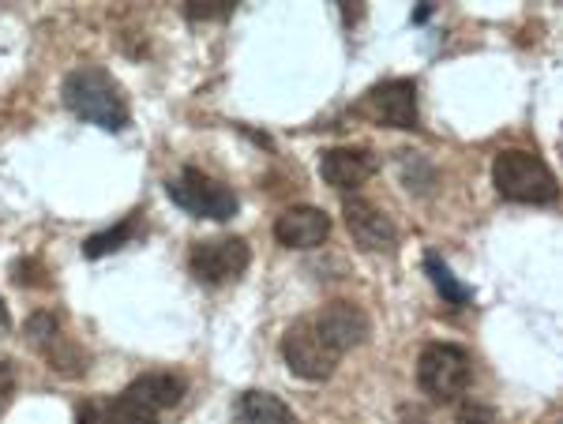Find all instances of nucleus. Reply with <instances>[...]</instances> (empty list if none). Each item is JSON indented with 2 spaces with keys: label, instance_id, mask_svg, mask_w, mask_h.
<instances>
[{
  "label": "nucleus",
  "instance_id": "21",
  "mask_svg": "<svg viewBox=\"0 0 563 424\" xmlns=\"http://www.w3.org/2000/svg\"><path fill=\"white\" fill-rule=\"evenodd\" d=\"M34 270H38L34 259H20V264H12V278L20 286H34V282H38V278H34Z\"/></svg>",
  "mask_w": 563,
  "mask_h": 424
},
{
  "label": "nucleus",
  "instance_id": "22",
  "mask_svg": "<svg viewBox=\"0 0 563 424\" xmlns=\"http://www.w3.org/2000/svg\"><path fill=\"white\" fill-rule=\"evenodd\" d=\"M12 399V368H8V360L0 365V410H4V402Z\"/></svg>",
  "mask_w": 563,
  "mask_h": 424
},
{
  "label": "nucleus",
  "instance_id": "10",
  "mask_svg": "<svg viewBox=\"0 0 563 424\" xmlns=\"http://www.w3.org/2000/svg\"><path fill=\"white\" fill-rule=\"evenodd\" d=\"M312 320L320 323V331H323L327 338H331V346L339 349V354H350V349L365 346L368 335H372L368 315L361 312L357 304H350V301L323 304L320 312H312Z\"/></svg>",
  "mask_w": 563,
  "mask_h": 424
},
{
  "label": "nucleus",
  "instance_id": "23",
  "mask_svg": "<svg viewBox=\"0 0 563 424\" xmlns=\"http://www.w3.org/2000/svg\"><path fill=\"white\" fill-rule=\"evenodd\" d=\"M8 327H12V315H8V304L0 301V335H4Z\"/></svg>",
  "mask_w": 563,
  "mask_h": 424
},
{
  "label": "nucleus",
  "instance_id": "3",
  "mask_svg": "<svg viewBox=\"0 0 563 424\" xmlns=\"http://www.w3.org/2000/svg\"><path fill=\"white\" fill-rule=\"evenodd\" d=\"M282 357H286L289 372L308 383L331 380L342 360V354L331 346V338L323 335L312 315H301L297 323H289V331L282 335Z\"/></svg>",
  "mask_w": 563,
  "mask_h": 424
},
{
  "label": "nucleus",
  "instance_id": "1",
  "mask_svg": "<svg viewBox=\"0 0 563 424\" xmlns=\"http://www.w3.org/2000/svg\"><path fill=\"white\" fill-rule=\"evenodd\" d=\"M60 98H65L71 116H79V121L95 124L102 132H124L132 121L124 87L98 65L71 68L65 83H60Z\"/></svg>",
  "mask_w": 563,
  "mask_h": 424
},
{
  "label": "nucleus",
  "instance_id": "16",
  "mask_svg": "<svg viewBox=\"0 0 563 424\" xmlns=\"http://www.w3.org/2000/svg\"><path fill=\"white\" fill-rule=\"evenodd\" d=\"M23 331H26V342H31V346L38 349L42 357L49 354V349L57 346L60 338H65V335H60L57 315H49V312H34L31 320H26V327H23Z\"/></svg>",
  "mask_w": 563,
  "mask_h": 424
},
{
  "label": "nucleus",
  "instance_id": "15",
  "mask_svg": "<svg viewBox=\"0 0 563 424\" xmlns=\"http://www.w3.org/2000/svg\"><path fill=\"white\" fill-rule=\"evenodd\" d=\"M424 275H429V282L435 286V293H440L443 301L451 304V309H466V304L474 301V290H470V286L462 282V278L448 264H443L435 252H424Z\"/></svg>",
  "mask_w": 563,
  "mask_h": 424
},
{
  "label": "nucleus",
  "instance_id": "19",
  "mask_svg": "<svg viewBox=\"0 0 563 424\" xmlns=\"http://www.w3.org/2000/svg\"><path fill=\"white\" fill-rule=\"evenodd\" d=\"M185 12L188 20H222V15H233V4L230 0H199V4H188Z\"/></svg>",
  "mask_w": 563,
  "mask_h": 424
},
{
  "label": "nucleus",
  "instance_id": "11",
  "mask_svg": "<svg viewBox=\"0 0 563 424\" xmlns=\"http://www.w3.org/2000/svg\"><path fill=\"white\" fill-rule=\"evenodd\" d=\"M376 169H379V161L365 147H331L320 155V177L331 188H342V192L361 188Z\"/></svg>",
  "mask_w": 563,
  "mask_h": 424
},
{
  "label": "nucleus",
  "instance_id": "12",
  "mask_svg": "<svg viewBox=\"0 0 563 424\" xmlns=\"http://www.w3.org/2000/svg\"><path fill=\"white\" fill-rule=\"evenodd\" d=\"M185 380L174 372H147V376H140V380H132L129 383V399L132 402H140V405H147L151 413H162V410H169V405H177L180 399H185Z\"/></svg>",
  "mask_w": 563,
  "mask_h": 424
},
{
  "label": "nucleus",
  "instance_id": "14",
  "mask_svg": "<svg viewBox=\"0 0 563 424\" xmlns=\"http://www.w3.org/2000/svg\"><path fill=\"white\" fill-rule=\"evenodd\" d=\"M233 424H297L294 410L267 391H244L233 405Z\"/></svg>",
  "mask_w": 563,
  "mask_h": 424
},
{
  "label": "nucleus",
  "instance_id": "8",
  "mask_svg": "<svg viewBox=\"0 0 563 424\" xmlns=\"http://www.w3.org/2000/svg\"><path fill=\"white\" fill-rule=\"evenodd\" d=\"M365 110L384 129H417V83L413 79H387L372 87Z\"/></svg>",
  "mask_w": 563,
  "mask_h": 424
},
{
  "label": "nucleus",
  "instance_id": "5",
  "mask_svg": "<svg viewBox=\"0 0 563 424\" xmlns=\"http://www.w3.org/2000/svg\"><path fill=\"white\" fill-rule=\"evenodd\" d=\"M470 376H474L470 354L462 346H451V342H432L417 357V383L429 394V402H455L459 394H466Z\"/></svg>",
  "mask_w": 563,
  "mask_h": 424
},
{
  "label": "nucleus",
  "instance_id": "17",
  "mask_svg": "<svg viewBox=\"0 0 563 424\" xmlns=\"http://www.w3.org/2000/svg\"><path fill=\"white\" fill-rule=\"evenodd\" d=\"M132 233H135V225L132 222H117L113 230H102V233H95V237H87V259H102L109 256V252H117V248H124L132 241Z\"/></svg>",
  "mask_w": 563,
  "mask_h": 424
},
{
  "label": "nucleus",
  "instance_id": "2",
  "mask_svg": "<svg viewBox=\"0 0 563 424\" xmlns=\"http://www.w3.org/2000/svg\"><path fill=\"white\" fill-rule=\"evenodd\" d=\"M493 185L511 203H552L560 196V180L530 150H504L493 161Z\"/></svg>",
  "mask_w": 563,
  "mask_h": 424
},
{
  "label": "nucleus",
  "instance_id": "18",
  "mask_svg": "<svg viewBox=\"0 0 563 424\" xmlns=\"http://www.w3.org/2000/svg\"><path fill=\"white\" fill-rule=\"evenodd\" d=\"M45 360H49L60 376H84L87 372V354L79 346H71V342H65V338H60L57 346L45 354Z\"/></svg>",
  "mask_w": 563,
  "mask_h": 424
},
{
  "label": "nucleus",
  "instance_id": "7",
  "mask_svg": "<svg viewBox=\"0 0 563 424\" xmlns=\"http://www.w3.org/2000/svg\"><path fill=\"white\" fill-rule=\"evenodd\" d=\"M342 219H346L353 245L361 252H395L398 245L395 222H390L376 203H368L365 196H346V200H342Z\"/></svg>",
  "mask_w": 563,
  "mask_h": 424
},
{
  "label": "nucleus",
  "instance_id": "13",
  "mask_svg": "<svg viewBox=\"0 0 563 424\" xmlns=\"http://www.w3.org/2000/svg\"><path fill=\"white\" fill-rule=\"evenodd\" d=\"M76 424H158V413H151L147 405L121 394V399H113V402H87L84 410H79Z\"/></svg>",
  "mask_w": 563,
  "mask_h": 424
},
{
  "label": "nucleus",
  "instance_id": "9",
  "mask_svg": "<svg viewBox=\"0 0 563 424\" xmlns=\"http://www.w3.org/2000/svg\"><path fill=\"white\" fill-rule=\"evenodd\" d=\"M331 237V214L323 211V207H286V211L278 214L275 222V241L282 248H316L323 245V241Z\"/></svg>",
  "mask_w": 563,
  "mask_h": 424
},
{
  "label": "nucleus",
  "instance_id": "25",
  "mask_svg": "<svg viewBox=\"0 0 563 424\" xmlns=\"http://www.w3.org/2000/svg\"><path fill=\"white\" fill-rule=\"evenodd\" d=\"M429 15H432V8H429V4H424V8H417L413 23H424V20H429Z\"/></svg>",
  "mask_w": 563,
  "mask_h": 424
},
{
  "label": "nucleus",
  "instance_id": "24",
  "mask_svg": "<svg viewBox=\"0 0 563 424\" xmlns=\"http://www.w3.org/2000/svg\"><path fill=\"white\" fill-rule=\"evenodd\" d=\"M342 15H346V23H353V20H361V8H350V4H342Z\"/></svg>",
  "mask_w": 563,
  "mask_h": 424
},
{
  "label": "nucleus",
  "instance_id": "20",
  "mask_svg": "<svg viewBox=\"0 0 563 424\" xmlns=\"http://www.w3.org/2000/svg\"><path fill=\"white\" fill-rule=\"evenodd\" d=\"M459 424H499L493 405H481V402H466L459 410Z\"/></svg>",
  "mask_w": 563,
  "mask_h": 424
},
{
  "label": "nucleus",
  "instance_id": "6",
  "mask_svg": "<svg viewBox=\"0 0 563 424\" xmlns=\"http://www.w3.org/2000/svg\"><path fill=\"white\" fill-rule=\"evenodd\" d=\"M252 264V248L244 237H211L199 241L192 248V275L203 286H225L238 278Z\"/></svg>",
  "mask_w": 563,
  "mask_h": 424
},
{
  "label": "nucleus",
  "instance_id": "4",
  "mask_svg": "<svg viewBox=\"0 0 563 424\" xmlns=\"http://www.w3.org/2000/svg\"><path fill=\"white\" fill-rule=\"evenodd\" d=\"M166 192H169V200H174L180 211L192 214V219L230 222V219H238V211H241L238 192L196 166L180 169V174L166 185Z\"/></svg>",
  "mask_w": 563,
  "mask_h": 424
}]
</instances>
